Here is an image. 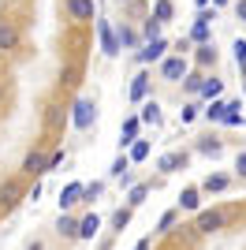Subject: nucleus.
<instances>
[{
	"label": "nucleus",
	"mask_w": 246,
	"mask_h": 250,
	"mask_svg": "<svg viewBox=\"0 0 246 250\" xmlns=\"http://www.w3.org/2000/svg\"><path fill=\"white\" fill-rule=\"evenodd\" d=\"M71 124L79 127V131H90L93 124H97V101H90V97H79L71 108Z\"/></svg>",
	"instance_id": "f257e3e1"
},
{
	"label": "nucleus",
	"mask_w": 246,
	"mask_h": 250,
	"mask_svg": "<svg viewBox=\"0 0 246 250\" xmlns=\"http://www.w3.org/2000/svg\"><path fill=\"white\" fill-rule=\"evenodd\" d=\"M186 71H190L186 56H168V60L161 63V79H168V83H179V79H183Z\"/></svg>",
	"instance_id": "f03ea898"
},
{
	"label": "nucleus",
	"mask_w": 246,
	"mask_h": 250,
	"mask_svg": "<svg viewBox=\"0 0 246 250\" xmlns=\"http://www.w3.org/2000/svg\"><path fill=\"white\" fill-rule=\"evenodd\" d=\"M216 19V11H209V8H202L198 11V19H194V30H190V42H198V45H205L209 42V22Z\"/></svg>",
	"instance_id": "7ed1b4c3"
},
{
	"label": "nucleus",
	"mask_w": 246,
	"mask_h": 250,
	"mask_svg": "<svg viewBox=\"0 0 246 250\" xmlns=\"http://www.w3.org/2000/svg\"><path fill=\"white\" fill-rule=\"evenodd\" d=\"M97 34H101V52L104 56H116V52H120V38L112 34L108 19H97Z\"/></svg>",
	"instance_id": "20e7f679"
},
{
	"label": "nucleus",
	"mask_w": 246,
	"mask_h": 250,
	"mask_svg": "<svg viewBox=\"0 0 246 250\" xmlns=\"http://www.w3.org/2000/svg\"><path fill=\"white\" fill-rule=\"evenodd\" d=\"M164 49H168V42H164V38H153V42H145L142 49H138V63H153V60H161Z\"/></svg>",
	"instance_id": "39448f33"
},
{
	"label": "nucleus",
	"mask_w": 246,
	"mask_h": 250,
	"mask_svg": "<svg viewBox=\"0 0 246 250\" xmlns=\"http://www.w3.org/2000/svg\"><path fill=\"white\" fill-rule=\"evenodd\" d=\"M22 172H26V176H45V172H49V157L41 153V149L26 153V161H22Z\"/></svg>",
	"instance_id": "423d86ee"
},
{
	"label": "nucleus",
	"mask_w": 246,
	"mask_h": 250,
	"mask_svg": "<svg viewBox=\"0 0 246 250\" xmlns=\"http://www.w3.org/2000/svg\"><path fill=\"white\" fill-rule=\"evenodd\" d=\"M82 194H86V183H67L60 190V209H71L75 202H82Z\"/></svg>",
	"instance_id": "0eeeda50"
},
{
	"label": "nucleus",
	"mask_w": 246,
	"mask_h": 250,
	"mask_svg": "<svg viewBox=\"0 0 246 250\" xmlns=\"http://www.w3.org/2000/svg\"><path fill=\"white\" fill-rule=\"evenodd\" d=\"M198 228H202V231H216V228H224V213H216V209H205L202 217H198Z\"/></svg>",
	"instance_id": "6e6552de"
},
{
	"label": "nucleus",
	"mask_w": 246,
	"mask_h": 250,
	"mask_svg": "<svg viewBox=\"0 0 246 250\" xmlns=\"http://www.w3.org/2000/svg\"><path fill=\"white\" fill-rule=\"evenodd\" d=\"M97 231H101V217H97V213H90V217L79 220V239H93Z\"/></svg>",
	"instance_id": "1a4fd4ad"
},
{
	"label": "nucleus",
	"mask_w": 246,
	"mask_h": 250,
	"mask_svg": "<svg viewBox=\"0 0 246 250\" xmlns=\"http://www.w3.org/2000/svg\"><path fill=\"white\" fill-rule=\"evenodd\" d=\"M145 94H149V75L138 71L131 79V101H145Z\"/></svg>",
	"instance_id": "9d476101"
},
{
	"label": "nucleus",
	"mask_w": 246,
	"mask_h": 250,
	"mask_svg": "<svg viewBox=\"0 0 246 250\" xmlns=\"http://www.w3.org/2000/svg\"><path fill=\"white\" fill-rule=\"evenodd\" d=\"M0 49H19V30L11 26V22H0Z\"/></svg>",
	"instance_id": "9b49d317"
},
{
	"label": "nucleus",
	"mask_w": 246,
	"mask_h": 250,
	"mask_svg": "<svg viewBox=\"0 0 246 250\" xmlns=\"http://www.w3.org/2000/svg\"><path fill=\"white\" fill-rule=\"evenodd\" d=\"M138 124H142L138 116H131V120L123 124V131H120V146H134V142H138Z\"/></svg>",
	"instance_id": "f8f14e48"
},
{
	"label": "nucleus",
	"mask_w": 246,
	"mask_h": 250,
	"mask_svg": "<svg viewBox=\"0 0 246 250\" xmlns=\"http://www.w3.org/2000/svg\"><path fill=\"white\" fill-rule=\"evenodd\" d=\"M67 11H71L75 19H93V0H67Z\"/></svg>",
	"instance_id": "ddd939ff"
},
{
	"label": "nucleus",
	"mask_w": 246,
	"mask_h": 250,
	"mask_svg": "<svg viewBox=\"0 0 246 250\" xmlns=\"http://www.w3.org/2000/svg\"><path fill=\"white\" fill-rule=\"evenodd\" d=\"M183 165H186V153H164L161 161H157V168H161V172H179Z\"/></svg>",
	"instance_id": "4468645a"
},
{
	"label": "nucleus",
	"mask_w": 246,
	"mask_h": 250,
	"mask_svg": "<svg viewBox=\"0 0 246 250\" xmlns=\"http://www.w3.org/2000/svg\"><path fill=\"white\" fill-rule=\"evenodd\" d=\"M138 120H142V124H161V104L149 97V101L142 104V116H138Z\"/></svg>",
	"instance_id": "2eb2a0df"
},
{
	"label": "nucleus",
	"mask_w": 246,
	"mask_h": 250,
	"mask_svg": "<svg viewBox=\"0 0 246 250\" xmlns=\"http://www.w3.org/2000/svg\"><path fill=\"white\" fill-rule=\"evenodd\" d=\"M127 157H131V165H142L145 157H149V138H138V142L131 146V153H127Z\"/></svg>",
	"instance_id": "dca6fc26"
},
{
	"label": "nucleus",
	"mask_w": 246,
	"mask_h": 250,
	"mask_svg": "<svg viewBox=\"0 0 246 250\" xmlns=\"http://www.w3.org/2000/svg\"><path fill=\"white\" fill-rule=\"evenodd\" d=\"M198 206H202V190L198 187H190V190L179 194V209H198Z\"/></svg>",
	"instance_id": "f3484780"
},
{
	"label": "nucleus",
	"mask_w": 246,
	"mask_h": 250,
	"mask_svg": "<svg viewBox=\"0 0 246 250\" xmlns=\"http://www.w3.org/2000/svg\"><path fill=\"white\" fill-rule=\"evenodd\" d=\"M56 231H60V235H67V239H79V220H71V217H60Z\"/></svg>",
	"instance_id": "a211bd4d"
},
{
	"label": "nucleus",
	"mask_w": 246,
	"mask_h": 250,
	"mask_svg": "<svg viewBox=\"0 0 246 250\" xmlns=\"http://www.w3.org/2000/svg\"><path fill=\"white\" fill-rule=\"evenodd\" d=\"M172 11H175V8H172V0H157V8H153V19L164 26V22L172 19Z\"/></svg>",
	"instance_id": "6ab92c4d"
},
{
	"label": "nucleus",
	"mask_w": 246,
	"mask_h": 250,
	"mask_svg": "<svg viewBox=\"0 0 246 250\" xmlns=\"http://www.w3.org/2000/svg\"><path fill=\"white\" fill-rule=\"evenodd\" d=\"M145 194H149V187H145V183H134V187H131V194H127V206H142V202H145Z\"/></svg>",
	"instance_id": "aec40b11"
},
{
	"label": "nucleus",
	"mask_w": 246,
	"mask_h": 250,
	"mask_svg": "<svg viewBox=\"0 0 246 250\" xmlns=\"http://www.w3.org/2000/svg\"><path fill=\"white\" fill-rule=\"evenodd\" d=\"M224 124H227V127H239V124H243V112H239V101H227Z\"/></svg>",
	"instance_id": "412c9836"
},
{
	"label": "nucleus",
	"mask_w": 246,
	"mask_h": 250,
	"mask_svg": "<svg viewBox=\"0 0 246 250\" xmlns=\"http://www.w3.org/2000/svg\"><path fill=\"white\" fill-rule=\"evenodd\" d=\"M224 187H227V176H209V179L202 183V190H209V194H220Z\"/></svg>",
	"instance_id": "4be33fe9"
},
{
	"label": "nucleus",
	"mask_w": 246,
	"mask_h": 250,
	"mask_svg": "<svg viewBox=\"0 0 246 250\" xmlns=\"http://www.w3.org/2000/svg\"><path fill=\"white\" fill-rule=\"evenodd\" d=\"M0 202H4V206H15V202H19V187H15V183H4V187H0Z\"/></svg>",
	"instance_id": "5701e85b"
},
{
	"label": "nucleus",
	"mask_w": 246,
	"mask_h": 250,
	"mask_svg": "<svg viewBox=\"0 0 246 250\" xmlns=\"http://www.w3.org/2000/svg\"><path fill=\"white\" fill-rule=\"evenodd\" d=\"M127 224H131V206H127V209H116V217H112V228L116 231H123Z\"/></svg>",
	"instance_id": "b1692460"
},
{
	"label": "nucleus",
	"mask_w": 246,
	"mask_h": 250,
	"mask_svg": "<svg viewBox=\"0 0 246 250\" xmlns=\"http://www.w3.org/2000/svg\"><path fill=\"white\" fill-rule=\"evenodd\" d=\"M127 168H131V157H127V153H120V157H116V161H112V168H108V172H112V176L120 179L123 172H127Z\"/></svg>",
	"instance_id": "393cba45"
},
{
	"label": "nucleus",
	"mask_w": 246,
	"mask_h": 250,
	"mask_svg": "<svg viewBox=\"0 0 246 250\" xmlns=\"http://www.w3.org/2000/svg\"><path fill=\"white\" fill-rule=\"evenodd\" d=\"M220 90H224V83H220V79H205V83H202V97H216Z\"/></svg>",
	"instance_id": "a878e982"
},
{
	"label": "nucleus",
	"mask_w": 246,
	"mask_h": 250,
	"mask_svg": "<svg viewBox=\"0 0 246 250\" xmlns=\"http://www.w3.org/2000/svg\"><path fill=\"white\" fill-rule=\"evenodd\" d=\"M224 112H227V101H213L209 108H205V116H209V120H224Z\"/></svg>",
	"instance_id": "bb28decb"
},
{
	"label": "nucleus",
	"mask_w": 246,
	"mask_h": 250,
	"mask_svg": "<svg viewBox=\"0 0 246 250\" xmlns=\"http://www.w3.org/2000/svg\"><path fill=\"white\" fill-rule=\"evenodd\" d=\"M183 83H186V90H190V94H202V83H205V79H202L198 71H190V75L183 79Z\"/></svg>",
	"instance_id": "cd10ccee"
},
{
	"label": "nucleus",
	"mask_w": 246,
	"mask_h": 250,
	"mask_svg": "<svg viewBox=\"0 0 246 250\" xmlns=\"http://www.w3.org/2000/svg\"><path fill=\"white\" fill-rule=\"evenodd\" d=\"M134 42H138V34H134V30H127V26H123V30H120V49H131Z\"/></svg>",
	"instance_id": "c85d7f7f"
},
{
	"label": "nucleus",
	"mask_w": 246,
	"mask_h": 250,
	"mask_svg": "<svg viewBox=\"0 0 246 250\" xmlns=\"http://www.w3.org/2000/svg\"><path fill=\"white\" fill-rule=\"evenodd\" d=\"M216 60V49L213 45H202V49H198V63H213Z\"/></svg>",
	"instance_id": "c756f323"
},
{
	"label": "nucleus",
	"mask_w": 246,
	"mask_h": 250,
	"mask_svg": "<svg viewBox=\"0 0 246 250\" xmlns=\"http://www.w3.org/2000/svg\"><path fill=\"white\" fill-rule=\"evenodd\" d=\"M235 60H239V67H243V75H246V42L243 38L235 42Z\"/></svg>",
	"instance_id": "7c9ffc66"
},
{
	"label": "nucleus",
	"mask_w": 246,
	"mask_h": 250,
	"mask_svg": "<svg viewBox=\"0 0 246 250\" xmlns=\"http://www.w3.org/2000/svg\"><path fill=\"white\" fill-rule=\"evenodd\" d=\"M153 38H161V22L149 19V22H145V42H153Z\"/></svg>",
	"instance_id": "2f4dec72"
},
{
	"label": "nucleus",
	"mask_w": 246,
	"mask_h": 250,
	"mask_svg": "<svg viewBox=\"0 0 246 250\" xmlns=\"http://www.w3.org/2000/svg\"><path fill=\"white\" fill-rule=\"evenodd\" d=\"M101 190H104V183H86V194H82V198H90V202H93Z\"/></svg>",
	"instance_id": "473e14b6"
},
{
	"label": "nucleus",
	"mask_w": 246,
	"mask_h": 250,
	"mask_svg": "<svg viewBox=\"0 0 246 250\" xmlns=\"http://www.w3.org/2000/svg\"><path fill=\"white\" fill-rule=\"evenodd\" d=\"M194 116H198V104H186L183 112H179V120H183V124H190V120H194Z\"/></svg>",
	"instance_id": "72a5a7b5"
},
{
	"label": "nucleus",
	"mask_w": 246,
	"mask_h": 250,
	"mask_svg": "<svg viewBox=\"0 0 246 250\" xmlns=\"http://www.w3.org/2000/svg\"><path fill=\"white\" fill-rule=\"evenodd\" d=\"M235 172H239V176H243V179H246V149H243V153H239V157H235Z\"/></svg>",
	"instance_id": "f704fd0d"
},
{
	"label": "nucleus",
	"mask_w": 246,
	"mask_h": 250,
	"mask_svg": "<svg viewBox=\"0 0 246 250\" xmlns=\"http://www.w3.org/2000/svg\"><path fill=\"white\" fill-rule=\"evenodd\" d=\"M172 224H175V213H164V217H161V228H157V231H168Z\"/></svg>",
	"instance_id": "c9c22d12"
},
{
	"label": "nucleus",
	"mask_w": 246,
	"mask_h": 250,
	"mask_svg": "<svg viewBox=\"0 0 246 250\" xmlns=\"http://www.w3.org/2000/svg\"><path fill=\"white\" fill-rule=\"evenodd\" d=\"M235 11H239V19L246 22V0H239V4H235Z\"/></svg>",
	"instance_id": "e433bc0d"
},
{
	"label": "nucleus",
	"mask_w": 246,
	"mask_h": 250,
	"mask_svg": "<svg viewBox=\"0 0 246 250\" xmlns=\"http://www.w3.org/2000/svg\"><path fill=\"white\" fill-rule=\"evenodd\" d=\"M149 243H153V239H142V243H138L134 250H149Z\"/></svg>",
	"instance_id": "4c0bfd02"
},
{
	"label": "nucleus",
	"mask_w": 246,
	"mask_h": 250,
	"mask_svg": "<svg viewBox=\"0 0 246 250\" xmlns=\"http://www.w3.org/2000/svg\"><path fill=\"white\" fill-rule=\"evenodd\" d=\"M205 4H209V0H198V8H205Z\"/></svg>",
	"instance_id": "58836bf2"
},
{
	"label": "nucleus",
	"mask_w": 246,
	"mask_h": 250,
	"mask_svg": "<svg viewBox=\"0 0 246 250\" xmlns=\"http://www.w3.org/2000/svg\"><path fill=\"white\" fill-rule=\"evenodd\" d=\"M213 4H227V0H213Z\"/></svg>",
	"instance_id": "ea45409f"
},
{
	"label": "nucleus",
	"mask_w": 246,
	"mask_h": 250,
	"mask_svg": "<svg viewBox=\"0 0 246 250\" xmlns=\"http://www.w3.org/2000/svg\"><path fill=\"white\" fill-rule=\"evenodd\" d=\"M243 90H246V83H243Z\"/></svg>",
	"instance_id": "a19ab883"
}]
</instances>
